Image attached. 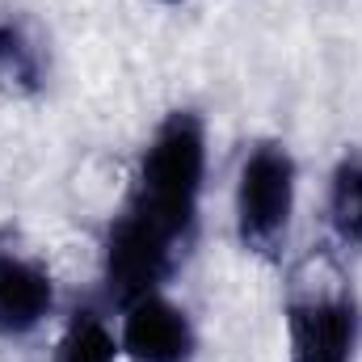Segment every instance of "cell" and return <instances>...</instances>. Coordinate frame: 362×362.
Masks as SVG:
<instances>
[{"mask_svg": "<svg viewBox=\"0 0 362 362\" xmlns=\"http://www.w3.org/2000/svg\"><path fill=\"white\" fill-rule=\"evenodd\" d=\"M206 177V127L194 110H173L139 165L131 211H139L152 228H160L169 240L185 245L198 219V198Z\"/></svg>", "mask_w": 362, "mask_h": 362, "instance_id": "6da1fadb", "label": "cell"}, {"mask_svg": "<svg viewBox=\"0 0 362 362\" xmlns=\"http://www.w3.org/2000/svg\"><path fill=\"white\" fill-rule=\"evenodd\" d=\"M362 333L350 274L329 253H308L286 282L291 362H354Z\"/></svg>", "mask_w": 362, "mask_h": 362, "instance_id": "7a4b0ae2", "label": "cell"}, {"mask_svg": "<svg viewBox=\"0 0 362 362\" xmlns=\"http://www.w3.org/2000/svg\"><path fill=\"white\" fill-rule=\"evenodd\" d=\"M295 215V156L262 139L249 148L240 173H236V236L245 253L278 257L291 232Z\"/></svg>", "mask_w": 362, "mask_h": 362, "instance_id": "3957f363", "label": "cell"}, {"mask_svg": "<svg viewBox=\"0 0 362 362\" xmlns=\"http://www.w3.org/2000/svg\"><path fill=\"white\" fill-rule=\"evenodd\" d=\"M177 262V240H169L160 228H152L139 211H122L110 223L105 236V291L122 308L160 291Z\"/></svg>", "mask_w": 362, "mask_h": 362, "instance_id": "277c9868", "label": "cell"}, {"mask_svg": "<svg viewBox=\"0 0 362 362\" xmlns=\"http://www.w3.org/2000/svg\"><path fill=\"white\" fill-rule=\"evenodd\" d=\"M51 266L13 232H0V337H30L51 316Z\"/></svg>", "mask_w": 362, "mask_h": 362, "instance_id": "5b68a950", "label": "cell"}, {"mask_svg": "<svg viewBox=\"0 0 362 362\" xmlns=\"http://www.w3.org/2000/svg\"><path fill=\"white\" fill-rule=\"evenodd\" d=\"M118 346L131 362H189L194 354V325L177 303L160 291L122 308Z\"/></svg>", "mask_w": 362, "mask_h": 362, "instance_id": "8992f818", "label": "cell"}, {"mask_svg": "<svg viewBox=\"0 0 362 362\" xmlns=\"http://www.w3.org/2000/svg\"><path fill=\"white\" fill-rule=\"evenodd\" d=\"M47 89V38L21 8H0V93L38 97Z\"/></svg>", "mask_w": 362, "mask_h": 362, "instance_id": "52a82bcc", "label": "cell"}, {"mask_svg": "<svg viewBox=\"0 0 362 362\" xmlns=\"http://www.w3.org/2000/svg\"><path fill=\"white\" fill-rule=\"evenodd\" d=\"M329 228L346 249L362 245V152L350 148L329 177Z\"/></svg>", "mask_w": 362, "mask_h": 362, "instance_id": "ba28073f", "label": "cell"}, {"mask_svg": "<svg viewBox=\"0 0 362 362\" xmlns=\"http://www.w3.org/2000/svg\"><path fill=\"white\" fill-rule=\"evenodd\" d=\"M118 333L97 308H76L55 346V362H118Z\"/></svg>", "mask_w": 362, "mask_h": 362, "instance_id": "9c48e42d", "label": "cell"}, {"mask_svg": "<svg viewBox=\"0 0 362 362\" xmlns=\"http://www.w3.org/2000/svg\"><path fill=\"white\" fill-rule=\"evenodd\" d=\"M160 4H181V0H160Z\"/></svg>", "mask_w": 362, "mask_h": 362, "instance_id": "30bf717a", "label": "cell"}]
</instances>
